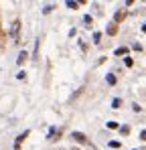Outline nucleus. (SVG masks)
I'll return each mask as SVG.
<instances>
[{
    "label": "nucleus",
    "mask_w": 146,
    "mask_h": 150,
    "mask_svg": "<svg viewBox=\"0 0 146 150\" xmlns=\"http://www.w3.org/2000/svg\"><path fill=\"white\" fill-rule=\"evenodd\" d=\"M18 33H21V23L16 21V23L12 25V28H10V35H12V39H16V37H18Z\"/></svg>",
    "instance_id": "f257e3e1"
},
{
    "label": "nucleus",
    "mask_w": 146,
    "mask_h": 150,
    "mask_svg": "<svg viewBox=\"0 0 146 150\" xmlns=\"http://www.w3.org/2000/svg\"><path fill=\"white\" fill-rule=\"evenodd\" d=\"M71 136L75 138V140H77V142H83V144L87 142V140H85V134H81V132H73Z\"/></svg>",
    "instance_id": "f03ea898"
},
{
    "label": "nucleus",
    "mask_w": 146,
    "mask_h": 150,
    "mask_svg": "<svg viewBox=\"0 0 146 150\" xmlns=\"http://www.w3.org/2000/svg\"><path fill=\"white\" fill-rule=\"evenodd\" d=\"M26 136H28V130H26V132H23V134H21V136L16 138V142H14V148H18V146L23 144V140L26 138Z\"/></svg>",
    "instance_id": "7ed1b4c3"
},
{
    "label": "nucleus",
    "mask_w": 146,
    "mask_h": 150,
    "mask_svg": "<svg viewBox=\"0 0 146 150\" xmlns=\"http://www.w3.org/2000/svg\"><path fill=\"white\" fill-rule=\"evenodd\" d=\"M24 59H26V53L23 51V53L18 55V59H16V63H18V65H23V63H24Z\"/></svg>",
    "instance_id": "20e7f679"
},
{
    "label": "nucleus",
    "mask_w": 146,
    "mask_h": 150,
    "mask_svg": "<svg viewBox=\"0 0 146 150\" xmlns=\"http://www.w3.org/2000/svg\"><path fill=\"white\" fill-rule=\"evenodd\" d=\"M106 81H108L110 85H114V83H116V77H114V75H112V73H110V75H108V77H106Z\"/></svg>",
    "instance_id": "39448f33"
},
{
    "label": "nucleus",
    "mask_w": 146,
    "mask_h": 150,
    "mask_svg": "<svg viewBox=\"0 0 146 150\" xmlns=\"http://www.w3.org/2000/svg\"><path fill=\"white\" fill-rule=\"evenodd\" d=\"M120 103H122V100H120V98H116V100L112 101V108H120Z\"/></svg>",
    "instance_id": "423d86ee"
},
{
    "label": "nucleus",
    "mask_w": 146,
    "mask_h": 150,
    "mask_svg": "<svg viewBox=\"0 0 146 150\" xmlns=\"http://www.w3.org/2000/svg\"><path fill=\"white\" fill-rule=\"evenodd\" d=\"M126 53H128V49H126V47H120V49L116 51V55H126Z\"/></svg>",
    "instance_id": "0eeeda50"
},
{
    "label": "nucleus",
    "mask_w": 146,
    "mask_h": 150,
    "mask_svg": "<svg viewBox=\"0 0 146 150\" xmlns=\"http://www.w3.org/2000/svg\"><path fill=\"white\" fill-rule=\"evenodd\" d=\"M51 10H53V4H47V6H45V8H43V12H45V14H49V12H51Z\"/></svg>",
    "instance_id": "6e6552de"
},
{
    "label": "nucleus",
    "mask_w": 146,
    "mask_h": 150,
    "mask_svg": "<svg viewBox=\"0 0 146 150\" xmlns=\"http://www.w3.org/2000/svg\"><path fill=\"white\" fill-rule=\"evenodd\" d=\"M101 41V35L99 33H94V43H99Z\"/></svg>",
    "instance_id": "1a4fd4ad"
},
{
    "label": "nucleus",
    "mask_w": 146,
    "mask_h": 150,
    "mask_svg": "<svg viewBox=\"0 0 146 150\" xmlns=\"http://www.w3.org/2000/svg\"><path fill=\"white\" fill-rule=\"evenodd\" d=\"M108 128H110V130H114V128H118V122H108Z\"/></svg>",
    "instance_id": "9d476101"
},
{
    "label": "nucleus",
    "mask_w": 146,
    "mask_h": 150,
    "mask_svg": "<svg viewBox=\"0 0 146 150\" xmlns=\"http://www.w3.org/2000/svg\"><path fill=\"white\" fill-rule=\"evenodd\" d=\"M110 146H112V148H120V142H116V140H112V142H110Z\"/></svg>",
    "instance_id": "9b49d317"
},
{
    "label": "nucleus",
    "mask_w": 146,
    "mask_h": 150,
    "mask_svg": "<svg viewBox=\"0 0 146 150\" xmlns=\"http://www.w3.org/2000/svg\"><path fill=\"white\" fill-rule=\"evenodd\" d=\"M67 8H77V2H71V0H69V2H67Z\"/></svg>",
    "instance_id": "f8f14e48"
},
{
    "label": "nucleus",
    "mask_w": 146,
    "mask_h": 150,
    "mask_svg": "<svg viewBox=\"0 0 146 150\" xmlns=\"http://www.w3.org/2000/svg\"><path fill=\"white\" fill-rule=\"evenodd\" d=\"M140 138H142V140H146V130H142V132H140Z\"/></svg>",
    "instance_id": "ddd939ff"
},
{
    "label": "nucleus",
    "mask_w": 146,
    "mask_h": 150,
    "mask_svg": "<svg viewBox=\"0 0 146 150\" xmlns=\"http://www.w3.org/2000/svg\"><path fill=\"white\" fill-rule=\"evenodd\" d=\"M142 30H144V33H146V25H144V26H142Z\"/></svg>",
    "instance_id": "4468645a"
}]
</instances>
